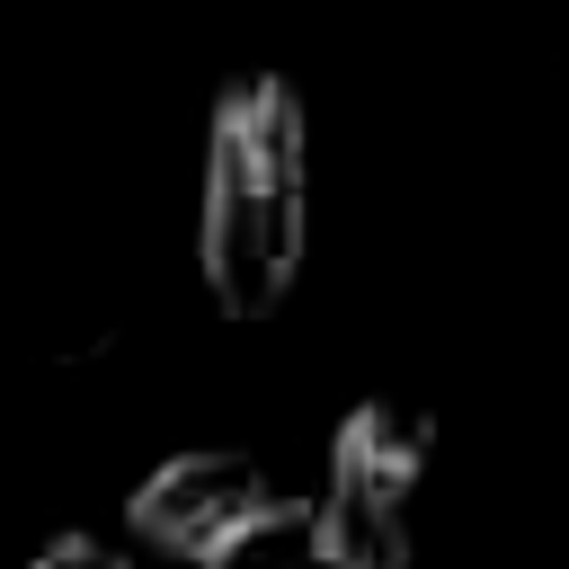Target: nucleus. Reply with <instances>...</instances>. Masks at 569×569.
Masks as SVG:
<instances>
[{
    "mask_svg": "<svg viewBox=\"0 0 569 569\" xmlns=\"http://www.w3.org/2000/svg\"><path fill=\"white\" fill-rule=\"evenodd\" d=\"M436 462V418L418 400H391V391H365L338 427H329V480H320V525L373 560V569H409V507H418V480Z\"/></svg>",
    "mask_w": 569,
    "mask_h": 569,
    "instance_id": "2",
    "label": "nucleus"
},
{
    "mask_svg": "<svg viewBox=\"0 0 569 569\" xmlns=\"http://www.w3.org/2000/svg\"><path fill=\"white\" fill-rule=\"evenodd\" d=\"M284 489L267 480V462L258 453H240V445H187V453H169V462H151L142 480H133V498H124V525L160 551V560H213L258 507H276Z\"/></svg>",
    "mask_w": 569,
    "mask_h": 569,
    "instance_id": "3",
    "label": "nucleus"
},
{
    "mask_svg": "<svg viewBox=\"0 0 569 569\" xmlns=\"http://www.w3.org/2000/svg\"><path fill=\"white\" fill-rule=\"evenodd\" d=\"M311 240V116L284 71H240L204 116L196 276L222 320L284 311Z\"/></svg>",
    "mask_w": 569,
    "mask_h": 569,
    "instance_id": "1",
    "label": "nucleus"
},
{
    "mask_svg": "<svg viewBox=\"0 0 569 569\" xmlns=\"http://www.w3.org/2000/svg\"><path fill=\"white\" fill-rule=\"evenodd\" d=\"M196 569H373V560H356L329 525H320V507L311 498H276V507H258L213 560H196Z\"/></svg>",
    "mask_w": 569,
    "mask_h": 569,
    "instance_id": "4",
    "label": "nucleus"
},
{
    "mask_svg": "<svg viewBox=\"0 0 569 569\" xmlns=\"http://www.w3.org/2000/svg\"><path fill=\"white\" fill-rule=\"evenodd\" d=\"M27 569H133V560H124L107 533H53V542H44Z\"/></svg>",
    "mask_w": 569,
    "mask_h": 569,
    "instance_id": "5",
    "label": "nucleus"
}]
</instances>
